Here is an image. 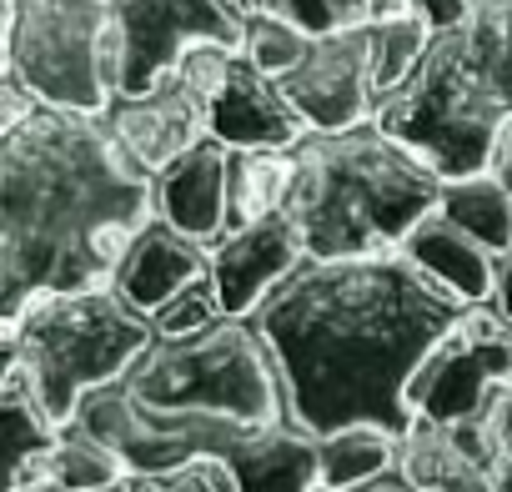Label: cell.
Here are the masks:
<instances>
[{
    "label": "cell",
    "mask_w": 512,
    "mask_h": 492,
    "mask_svg": "<svg viewBox=\"0 0 512 492\" xmlns=\"http://www.w3.org/2000/svg\"><path fill=\"white\" fill-rule=\"evenodd\" d=\"M467 317V302L422 277L402 252L302 262L251 327L277 357L287 407L312 432H407V387L427 352Z\"/></svg>",
    "instance_id": "6da1fadb"
},
{
    "label": "cell",
    "mask_w": 512,
    "mask_h": 492,
    "mask_svg": "<svg viewBox=\"0 0 512 492\" xmlns=\"http://www.w3.org/2000/svg\"><path fill=\"white\" fill-rule=\"evenodd\" d=\"M151 216V176L101 116L36 106L0 131V327L41 297L111 287Z\"/></svg>",
    "instance_id": "7a4b0ae2"
},
{
    "label": "cell",
    "mask_w": 512,
    "mask_h": 492,
    "mask_svg": "<svg viewBox=\"0 0 512 492\" xmlns=\"http://www.w3.org/2000/svg\"><path fill=\"white\" fill-rule=\"evenodd\" d=\"M442 191L447 176L377 121H362L352 131H307L292 146V191L282 211L312 262L387 257L437 211Z\"/></svg>",
    "instance_id": "3957f363"
},
{
    "label": "cell",
    "mask_w": 512,
    "mask_h": 492,
    "mask_svg": "<svg viewBox=\"0 0 512 492\" xmlns=\"http://www.w3.org/2000/svg\"><path fill=\"white\" fill-rule=\"evenodd\" d=\"M116 387L141 412L166 417H231L251 427L292 417L277 357L251 317H221L191 337H156Z\"/></svg>",
    "instance_id": "277c9868"
},
{
    "label": "cell",
    "mask_w": 512,
    "mask_h": 492,
    "mask_svg": "<svg viewBox=\"0 0 512 492\" xmlns=\"http://www.w3.org/2000/svg\"><path fill=\"white\" fill-rule=\"evenodd\" d=\"M151 342H156L151 317L126 307L111 287L76 297H41L16 317L21 377L56 427H66L91 392L121 382Z\"/></svg>",
    "instance_id": "5b68a950"
},
{
    "label": "cell",
    "mask_w": 512,
    "mask_h": 492,
    "mask_svg": "<svg viewBox=\"0 0 512 492\" xmlns=\"http://www.w3.org/2000/svg\"><path fill=\"white\" fill-rule=\"evenodd\" d=\"M6 81L36 106L101 116L121 91V46L106 0H16Z\"/></svg>",
    "instance_id": "8992f818"
},
{
    "label": "cell",
    "mask_w": 512,
    "mask_h": 492,
    "mask_svg": "<svg viewBox=\"0 0 512 492\" xmlns=\"http://www.w3.org/2000/svg\"><path fill=\"white\" fill-rule=\"evenodd\" d=\"M512 392V322L497 307L467 317L427 352L407 387V412L422 422H492Z\"/></svg>",
    "instance_id": "52a82bcc"
},
{
    "label": "cell",
    "mask_w": 512,
    "mask_h": 492,
    "mask_svg": "<svg viewBox=\"0 0 512 492\" xmlns=\"http://www.w3.org/2000/svg\"><path fill=\"white\" fill-rule=\"evenodd\" d=\"M116 46H121V91L141 96L161 76L176 71V61L191 46H231L241 51L246 11L236 0H106Z\"/></svg>",
    "instance_id": "ba28073f"
},
{
    "label": "cell",
    "mask_w": 512,
    "mask_h": 492,
    "mask_svg": "<svg viewBox=\"0 0 512 492\" xmlns=\"http://www.w3.org/2000/svg\"><path fill=\"white\" fill-rule=\"evenodd\" d=\"M307 131H352L377 121V61L372 26H342L312 36L307 56L277 81Z\"/></svg>",
    "instance_id": "9c48e42d"
},
{
    "label": "cell",
    "mask_w": 512,
    "mask_h": 492,
    "mask_svg": "<svg viewBox=\"0 0 512 492\" xmlns=\"http://www.w3.org/2000/svg\"><path fill=\"white\" fill-rule=\"evenodd\" d=\"M101 121L121 141V151L146 176H156L211 136V101L196 91L186 71H171L141 96H111Z\"/></svg>",
    "instance_id": "30bf717a"
},
{
    "label": "cell",
    "mask_w": 512,
    "mask_h": 492,
    "mask_svg": "<svg viewBox=\"0 0 512 492\" xmlns=\"http://www.w3.org/2000/svg\"><path fill=\"white\" fill-rule=\"evenodd\" d=\"M392 472L407 492H497L502 447L492 422H422L412 417L397 437Z\"/></svg>",
    "instance_id": "8fae6325"
},
{
    "label": "cell",
    "mask_w": 512,
    "mask_h": 492,
    "mask_svg": "<svg viewBox=\"0 0 512 492\" xmlns=\"http://www.w3.org/2000/svg\"><path fill=\"white\" fill-rule=\"evenodd\" d=\"M307 262V246L287 211L226 231L211 246V287L226 317H251L297 267Z\"/></svg>",
    "instance_id": "7c38bea8"
},
{
    "label": "cell",
    "mask_w": 512,
    "mask_h": 492,
    "mask_svg": "<svg viewBox=\"0 0 512 492\" xmlns=\"http://www.w3.org/2000/svg\"><path fill=\"white\" fill-rule=\"evenodd\" d=\"M211 277V246L166 226L161 216H151L131 246H126V257L116 262V277H111V292L136 307L141 317H156L166 302H176L186 287L206 282Z\"/></svg>",
    "instance_id": "4fadbf2b"
},
{
    "label": "cell",
    "mask_w": 512,
    "mask_h": 492,
    "mask_svg": "<svg viewBox=\"0 0 512 492\" xmlns=\"http://www.w3.org/2000/svg\"><path fill=\"white\" fill-rule=\"evenodd\" d=\"M302 136L307 126L282 96V86L236 51V61L226 66L211 96V141L231 151H292Z\"/></svg>",
    "instance_id": "5bb4252c"
},
{
    "label": "cell",
    "mask_w": 512,
    "mask_h": 492,
    "mask_svg": "<svg viewBox=\"0 0 512 492\" xmlns=\"http://www.w3.org/2000/svg\"><path fill=\"white\" fill-rule=\"evenodd\" d=\"M151 206L166 226L216 246L226 236V146L201 141L151 176Z\"/></svg>",
    "instance_id": "9a60e30c"
},
{
    "label": "cell",
    "mask_w": 512,
    "mask_h": 492,
    "mask_svg": "<svg viewBox=\"0 0 512 492\" xmlns=\"http://www.w3.org/2000/svg\"><path fill=\"white\" fill-rule=\"evenodd\" d=\"M402 257L432 277L442 292H452L467 307H487L492 302V277H497V257L487 252L482 241H472L457 221H447L442 211L422 216L407 241H402Z\"/></svg>",
    "instance_id": "2e32d148"
},
{
    "label": "cell",
    "mask_w": 512,
    "mask_h": 492,
    "mask_svg": "<svg viewBox=\"0 0 512 492\" xmlns=\"http://www.w3.org/2000/svg\"><path fill=\"white\" fill-rule=\"evenodd\" d=\"M56 422L41 412L26 377L0 387V492H21L41 477L46 452L56 447Z\"/></svg>",
    "instance_id": "e0dca14e"
},
{
    "label": "cell",
    "mask_w": 512,
    "mask_h": 492,
    "mask_svg": "<svg viewBox=\"0 0 512 492\" xmlns=\"http://www.w3.org/2000/svg\"><path fill=\"white\" fill-rule=\"evenodd\" d=\"M292 151H231L226 146V231L267 221L287 206Z\"/></svg>",
    "instance_id": "ac0fdd59"
},
{
    "label": "cell",
    "mask_w": 512,
    "mask_h": 492,
    "mask_svg": "<svg viewBox=\"0 0 512 492\" xmlns=\"http://www.w3.org/2000/svg\"><path fill=\"white\" fill-rule=\"evenodd\" d=\"M397 437L382 427H342L317 437V482L322 492H357L392 472Z\"/></svg>",
    "instance_id": "d6986e66"
},
{
    "label": "cell",
    "mask_w": 512,
    "mask_h": 492,
    "mask_svg": "<svg viewBox=\"0 0 512 492\" xmlns=\"http://www.w3.org/2000/svg\"><path fill=\"white\" fill-rule=\"evenodd\" d=\"M437 211H442L447 221H457L472 241H482L492 257H502L507 246H512V191L497 186L487 171L447 181Z\"/></svg>",
    "instance_id": "ffe728a7"
},
{
    "label": "cell",
    "mask_w": 512,
    "mask_h": 492,
    "mask_svg": "<svg viewBox=\"0 0 512 492\" xmlns=\"http://www.w3.org/2000/svg\"><path fill=\"white\" fill-rule=\"evenodd\" d=\"M41 477L51 487H61V492H106L116 482H131V472L121 467V457L101 437H91L81 422H66L56 432V447L46 452Z\"/></svg>",
    "instance_id": "44dd1931"
},
{
    "label": "cell",
    "mask_w": 512,
    "mask_h": 492,
    "mask_svg": "<svg viewBox=\"0 0 512 492\" xmlns=\"http://www.w3.org/2000/svg\"><path fill=\"white\" fill-rule=\"evenodd\" d=\"M372 61H377V101L387 91H397L427 56L437 26L407 6H387V11H372Z\"/></svg>",
    "instance_id": "7402d4cb"
},
{
    "label": "cell",
    "mask_w": 512,
    "mask_h": 492,
    "mask_svg": "<svg viewBox=\"0 0 512 492\" xmlns=\"http://www.w3.org/2000/svg\"><path fill=\"white\" fill-rule=\"evenodd\" d=\"M307 46H312V31H302L282 16H246V26H241V56L272 81H282L307 56Z\"/></svg>",
    "instance_id": "603a6c76"
},
{
    "label": "cell",
    "mask_w": 512,
    "mask_h": 492,
    "mask_svg": "<svg viewBox=\"0 0 512 492\" xmlns=\"http://www.w3.org/2000/svg\"><path fill=\"white\" fill-rule=\"evenodd\" d=\"M246 16H282L312 36L372 21V0H236Z\"/></svg>",
    "instance_id": "cb8c5ba5"
},
{
    "label": "cell",
    "mask_w": 512,
    "mask_h": 492,
    "mask_svg": "<svg viewBox=\"0 0 512 492\" xmlns=\"http://www.w3.org/2000/svg\"><path fill=\"white\" fill-rule=\"evenodd\" d=\"M221 317H226V312H221L216 287H211V277H206V282L186 287L176 302H166V307L151 317V327H156V337H191V332H201V327H211V322H221Z\"/></svg>",
    "instance_id": "d4e9b609"
},
{
    "label": "cell",
    "mask_w": 512,
    "mask_h": 492,
    "mask_svg": "<svg viewBox=\"0 0 512 492\" xmlns=\"http://www.w3.org/2000/svg\"><path fill=\"white\" fill-rule=\"evenodd\" d=\"M136 482H141V492H236V482L216 462H196L171 477H136Z\"/></svg>",
    "instance_id": "484cf974"
},
{
    "label": "cell",
    "mask_w": 512,
    "mask_h": 492,
    "mask_svg": "<svg viewBox=\"0 0 512 492\" xmlns=\"http://www.w3.org/2000/svg\"><path fill=\"white\" fill-rule=\"evenodd\" d=\"M387 6H407V11L427 16L437 31H452L467 11V0H372V11H387Z\"/></svg>",
    "instance_id": "4316f807"
},
{
    "label": "cell",
    "mask_w": 512,
    "mask_h": 492,
    "mask_svg": "<svg viewBox=\"0 0 512 492\" xmlns=\"http://www.w3.org/2000/svg\"><path fill=\"white\" fill-rule=\"evenodd\" d=\"M487 176L497 181V186H507L512 191V116L497 126V136H492V151H487Z\"/></svg>",
    "instance_id": "83f0119b"
},
{
    "label": "cell",
    "mask_w": 512,
    "mask_h": 492,
    "mask_svg": "<svg viewBox=\"0 0 512 492\" xmlns=\"http://www.w3.org/2000/svg\"><path fill=\"white\" fill-rule=\"evenodd\" d=\"M487 307H497L507 322H512V246L497 257V277H492V302Z\"/></svg>",
    "instance_id": "f1b7e54d"
},
{
    "label": "cell",
    "mask_w": 512,
    "mask_h": 492,
    "mask_svg": "<svg viewBox=\"0 0 512 492\" xmlns=\"http://www.w3.org/2000/svg\"><path fill=\"white\" fill-rule=\"evenodd\" d=\"M492 432H497V447H502V462H512V392H507V402L497 407V417H492Z\"/></svg>",
    "instance_id": "f546056e"
},
{
    "label": "cell",
    "mask_w": 512,
    "mask_h": 492,
    "mask_svg": "<svg viewBox=\"0 0 512 492\" xmlns=\"http://www.w3.org/2000/svg\"><path fill=\"white\" fill-rule=\"evenodd\" d=\"M11 11H16V0H0V76H6V31H11Z\"/></svg>",
    "instance_id": "4dcf8cb0"
},
{
    "label": "cell",
    "mask_w": 512,
    "mask_h": 492,
    "mask_svg": "<svg viewBox=\"0 0 512 492\" xmlns=\"http://www.w3.org/2000/svg\"><path fill=\"white\" fill-rule=\"evenodd\" d=\"M357 492H407V482H402L397 472H387V477H377V482H367V487H357Z\"/></svg>",
    "instance_id": "1f68e13d"
},
{
    "label": "cell",
    "mask_w": 512,
    "mask_h": 492,
    "mask_svg": "<svg viewBox=\"0 0 512 492\" xmlns=\"http://www.w3.org/2000/svg\"><path fill=\"white\" fill-rule=\"evenodd\" d=\"M497 492H512V462H502V477H497Z\"/></svg>",
    "instance_id": "d6a6232c"
},
{
    "label": "cell",
    "mask_w": 512,
    "mask_h": 492,
    "mask_svg": "<svg viewBox=\"0 0 512 492\" xmlns=\"http://www.w3.org/2000/svg\"><path fill=\"white\" fill-rule=\"evenodd\" d=\"M106 492H141V482L131 477V482H116V487H106Z\"/></svg>",
    "instance_id": "836d02e7"
}]
</instances>
